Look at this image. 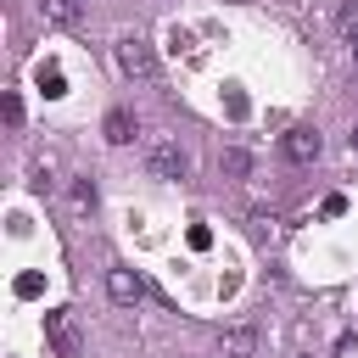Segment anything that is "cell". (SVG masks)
<instances>
[{
  "instance_id": "ac0fdd59",
  "label": "cell",
  "mask_w": 358,
  "mask_h": 358,
  "mask_svg": "<svg viewBox=\"0 0 358 358\" xmlns=\"http://www.w3.org/2000/svg\"><path fill=\"white\" fill-rule=\"evenodd\" d=\"M352 151H358V123H352Z\"/></svg>"
},
{
  "instance_id": "7c38bea8",
  "label": "cell",
  "mask_w": 358,
  "mask_h": 358,
  "mask_svg": "<svg viewBox=\"0 0 358 358\" xmlns=\"http://www.w3.org/2000/svg\"><path fill=\"white\" fill-rule=\"evenodd\" d=\"M73 207H78V213H95V185H90V179L73 185Z\"/></svg>"
},
{
  "instance_id": "30bf717a",
  "label": "cell",
  "mask_w": 358,
  "mask_h": 358,
  "mask_svg": "<svg viewBox=\"0 0 358 358\" xmlns=\"http://www.w3.org/2000/svg\"><path fill=\"white\" fill-rule=\"evenodd\" d=\"M218 162H224V173H229V179H246V173H252V157H246L241 145H229V151H224Z\"/></svg>"
},
{
  "instance_id": "8fae6325",
  "label": "cell",
  "mask_w": 358,
  "mask_h": 358,
  "mask_svg": "<svg viewBox=\"0 0 358 358\" xmlns=\"http://www.w3.org/2000/svg\"><path fill=\"white\" fill-rule=\"evenodd\" d=\"M336 28H341V39H347V45H358V0H347V6H341Z\"/></svg>"
},
{
  "instance_id": "7a4b0ae2",
  "label": "cell",
  "mask_w": 358,
  "mask_h": 358,
  "mask_svg": "<svg viewBox=\"0 0 358 358\" xmlns=\"http://www.w3.org/2000/svg\"><path fill=\"white\" fill-rule=\"evenodd\" d=\"M117 73L123 78H157V56H151V45L140 34H123L117 39Z\"/></svg>"
},
{
  "instance_id": "3957f363",
  "label": "cell",
  "mask_w": 358,
  "mask_h": 358,
  "mask_svg": "<svg viewBox=\"0 0 358 358\" xmlns=\"http://www.w3.org/2000/svg\"><path fill=\"white\" fill-rule=\"evenodd\" d=\"M280 151H285L296 168H313V162H319V151H324V140H319V129H313V123H291V129H285V140H280Z\"/></svg>"
},
{
  "instance_id": "d6986e66",
  "label": "cell",
  "mask_w": 358,
  "mask_h": 358,
  "mask_svg": "<svg viewBox=\"0 0 358 358\" xmlns=\"http://www.w3.org/2000/svg\"><path fill=\"white\" fill-rule=\"evenodd\" d=\"M78 6H90V0H78Z\"/></svg>"
},
{
  "instance_id": "5b68a950",
  "label": "cell",
  "mask_w": 358,
  "mask_h": 358,
  "mask_svg": "<svg viewBox=\"0 0 358 358\" xmlns=\"http://www.w3.org/2000/svg\"><path fill=\"white\" fill-rule=\"evenodd\" d=\"M106 296H112L117 308H134V302L145 296V280H140L134 268H112V274H106Z\"/></svg>"
},
{
  "instance_id": "ba28073f",
  "label": "cell",
  "mask_w": 358,
  "mask_h": 358,
  "mask_svg": "<svg viewBox=\"0 0 358 358\" xmlns=\"http://www.w3.org/2000/svg\"><path fill=\"white\" fill-rule=\"evenodd\" d=\"M39 11H45V22H56V28H78V17H84L78 0H39Z\"/></svg>"
},
{
  "instance_id": "6da1fadb",
  "label": "cell",
  "mask_w": 358,
  "mask_h": 358,
  "mask_svg": "<svg viewBox=\"0 0 358 358\" xmlns=\"http://www.w3.org/2000/svg\"><path fill=\"white\" fill-rule=\"evenodd\" d=\"M45 341H50V358H84V336H78L73 308H50L45 313Z\"/></svg>"
},
{
  "instance_id": "9c48e42d",
  "label": "cell",
  "mask_w": 358,
  "mask_h": 358,
  "mask_svg": "<svg viewBox=\"0 0 358 358\" xmlns=\"http://www.w3.org/2000/svg\"><path fill=\"white\" fill-rule=\"evenodd\" d=\"M34 84H39L50 101H56V95H67V73H62L56 62H39V67H34Z\"/></svg>"
},
{
  "instance_id": "277c9868",
  "label": "cell",
  "mask_w": 358,
  "mask_h": 358,
  "mask_svg": "<svg viewBox=\"0 0 358 358\" xmlns=\"http://www.w3.org/2000/svg\"><path fill=\"white\" fill-rule=\"evenodd\" d=\"M185 168H190V157H185L173 140L145 145V173H151V179H185Z\"/></svg>"
},
{
  "instance_id": "8992f818",
  "label": "cell",
  "mask_w": 358,
  "mask_h": 358,
  "mask_svg": "<svg viewBox=\"0 0 358 358\" xmlns=\"http://www.w3.org/2000/svg\"><path fill=\"white\" fill-rule=\"evenodd\" d=\"M101 134H106L112 145H129V140L140 134V123H134V112H129V106H112V112H106V123H101Z\"/></svg>"
},
{
  "instance_id": "4fadbf2b",
  "label": "cell",
  "mask_w": 358,
  "mask_h": 358,
  "mask_svg": "<svg viewBox=\"0 0 358 358\" xmlns=\"http://www.w3.org/2000/svg\"><path fill=\"white\" fill-rule=\"evenodd\" d=\"M11 291H17L22 302H28V296H39V291H45V280H39L34 268H28V274H17V285H11Z\"/></svg>"
},
{
  "instance_id": "5bb4252c",
  "label": "cell",
  "mask_w": 358,
  "mask_h": 358,
  "mask_svg": "<svg viewBox=\"0 0 358 358\" xmlns=\"http://www.w3.org/2000/svg\"><path fill=\"white\" fill-rule=\"evenodd\" d=\"M0 112H6V129H17V123H22V101H17V95H6V101H0Z\"/></svg>"
},
{
  "instance_id": "e0dca14e",
  "label": "cell",
  "mask_w": 358,
  "mask_h": 358,
  "mask_svg": "<svg viewBox=\"0 0 358 358\" xmlns=\"http://www.w3.org/2000/svg\"><path fill=\"white\" fill-rule=\"evenodd\" d=\"M352 73H358V45H352Z\"/></svg>"
},
{
  "instance_id": "9a60e30c",
  "label": "cell",
  "mask_w": 358,
  "mask_h": 358,
  "mask_svg": "<svg viewBox=\"0 0 358 358\" xmlns=\"http://www.w3.org/2000/svg\"><path fill=\"white\" fill-rule=\"evenodd\" d=\"M190 246L207 252V246H213V229H207V224H190Z\"/></svg>"
},
{
  "instance_id": "2e32d148",
  "label": "cell",
  "mask_w": 358,
  "mask_h": 358,
  "mask_svg": "<svg viewBox=\"0 0 358 358\" xmlns=\"http://www.w3.org/2000/svg\"><path fill=\"white\" fill-rule=\"evenodd\" d=\"M319 213H324V218H341V213H347V196H324V207H319Z\"/></svg>"
},
{
  "instance_id": "52a82bcc",
  "label": "cell",
  "mask_w": 358,
  "mask_h": 358,
  "mask_svg": "<svg viewBox=\"0 0 358 358\" xmlns=\"http://www.w3.org/2000/svg\"><path fill=\"white\" fill-rule=\"evenodd\" d=\"M224 358H252V347H257V330L252 324H235V330H224Z\"/></svg>"
}]
</instances>
